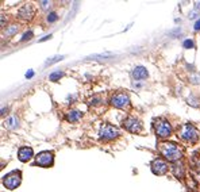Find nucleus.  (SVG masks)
<instances>
[{
	"mask_svg": "<svg viewBox=\"0 0 200 192\" xmlns=\"http://www.w3.org/2000/svg\"><path fill=\"white\" fill-rule=\"evenodd\" d=\"M160 153L165 157V160L172 162H177L181 158V150L173 142H162L160 145Z\"/></svg>",
	"mask_w": 200,
	"mask_h": 192,
	"instance_id": "f257e3e1",
	"label": "nucleus"
},
{
	"mask_svg": "<svg viewBox=\"0 0 200 192\" xmlns=\"http://www.w3.org/2000/svg\"><path fill=\"white\" fill-rule=\"evenodd\" d=\"M179 137L185 142H191V144H195L197 142L199 139V131L196 130V127L191 123H185L180 127L179 130Z\"/></svg>",
	"mask_w": 200,
	"mask_h": 192,
	"instance_id": "f03ea898",
	"label": "nucleus"
},
{
	"mask_svg": "<svg viewBox=\"0 0 200 192\" xmlns=\"http://www.w3.org/2000/svg\"><path fill=\"white\" fill-rule=\"evenodd\" d=\"M22 181V173L19 171H12L3 177V185L8 189H15Z\"/></svg>",
	"mask_w": 200,
	"mask_h": 192,
	"instance_id": "7ed1b4c3",
	"label": "nucleus"
},
{
	"mask_svg": "<svg viewBox=\"0 0 200 192\" xmlns=\"http://www.w3.org/2000/svg\"><path fill=\"white\" fill-rule=\"evenodd\" d=\"M154 130H156V134L160 137V138H168L172 134V126L168 121L160 119L156 122L154 125Z\"/></svg>",
	"mask_w": 200,
	"mask_h": 192,
	"instance_id": "20e7f679",
	"label": "nucleus"
},
{
	"mask_svg": "<svg viewBox=\"0 0 200 192\" xmlns=\"http://www.w3.org/2000/svg\"><path fill=\"white\" fill-rule=\"evenodd\" d=\"M100 137H102L103 139H115L119 137V130L116 129L115 126L110 125V123H104V125L100 127Z\"/></svg>",
	"mask_w": 200,
	"mask_h": 192,
	"instance_id": "39448f33",
	"label": "nucleus"
},
{
	"mask_svg": "<svg viewBox=\"0 0 200 192\" xmlns=\"http://www.w3.org/2000/svg\"><path fill=\"white\" fill-rule=\"evenodd\" d=\"M110 103H111V106L116 107V108H125L130 104V98H129V95L125 92H116L111 98Z\"/></svg>",
	"mask_w": 200,
	"mask_h": 192,
	"instance_id": "423d86ee",
	"label": "nucleus"
},
{
	"mask_svg": "<svg viewBox=\"0 0 200 192\" xmlns=\"http://www.w3.org/2000/svg\"><path fill=\"white\" fill-rule=\"evenodd\" d=\"M53 162H54V156L52 152H42L35 157V165L42 167V168L52 167Z\"/></svg>",
	"mask_w": 200,
	"mask_h": 192,
	"instance_id": "0eeeda50",
	"label": "nucleus"
},
{
	"mask_svg": "<svg viewBox=\"0 0 200 192\" xmlns=\"http://www.w3.org/2000/svg\"><path fill=\"white\" fill-rule=\"evenodd\" d=\"M168 169H169V165H168V162L162 158H156L152 161V171L154 175H158V176H162L165 175L168 172Z\"/></svg>",
	"mask_w": 200,
	"mask_h": 192,
	"instance_id": "6e6552de",
	"label": "nucleus"
},
{
	"mask_svg": "<svg viewBox=\"0 0 200 192\" xmlns=\"http://www.w3.org/2000/svg\"><path fill=\"white\" fill-rule=\"evenodd\" d=\"M123 127L130 131V133H139L142 130V126H141V122L134 116H129L123 121Z\"/></svg>",
	"mask_w": 200,
	"mask_h": 192,
	"instance_id": "1a4fd4ad",
	"label": "nucleus"
},
{
	"mask_svg": "<svg viewBox=\"0 0 200 192\" xmlns=\"http://www.w3.org/2000/svg\"><path fill=\"white\" fill-rule=\"evenodd\" d=\"M18 16L22 20H30L34 16V7L31 4H25L20 7V10L18 11Z\"/></svg>",
	"mask_w": 200,
	"mask_h": 192,
	"instance_id": "9d476101",
	"label": "nucleus"
},
{
	"mask_svg": "<svg viewBox=\"0 0 200 192\" xmlns=\"http://www.w3.org/2000/svg\"><path fill=\"white\" fill-rule=\"evenodd\" d=\"M33 154H34L33 149L27 148V146H23V148H20L19 152H18V158H19L22 162H27L33 158Z\"/></svg>",
	"mask_w": 200,
	"mask_h": 192,
	"instance_id": "9b49d317",
	"label": "nucleus"
},
{
	"mask_svg": "<svg viewBox=\"0 0 200 192\" xmlns=\"http://www.w3.org/2000/svg\"><path fill=\"white\" fill-rule=\"evenodd\" d=\"M131 75H133L134 77V80H143V79H146L147 77V71H146V68L145 66H135L133 72H131Z\"/></svg>",
	"mask_w": 200,
	"mask_h": 192,
	"instance_id": "f8f14e48",
	"label": "nucleus"
},
{
	"mask_svg": "<svg viewBox=\"0 0 200 192\" xmlns=\"http://www.w3.org/2000/svg\"><path fill=\"white\" fill-rule=\"evenodd\" d=\"M172 171H173V175L177 179H183L184 177V165L181 161L175 162V165L172 167Z\"/></svg>",
	"mask_w": 200,
	"mask_h": 192,
	"instance_id": "ddd939ff",
	"label": "nucleus"
},
{
	"mask_svg": "<svg viewBox=\"0 0 200 192\" xmlns=\"http://www.w3.org/2000/svg\"><path fill=\"white\" fill-rule=\"evenodd\" d=\"M81 118V112L80 111H77V110H70V111H68L65 114V119L68 122H70V123H73V122H77Z\"/></svg>",
	"mask_w": 200,
	"mask_h": 192,
	"instance_id": "4468645a",
	"label": "nucleus"
},
{
	"mask_svg": "<svg viewBox=\"0 0 200 192\" xmlns=\"http://www.w3.org/2000/svg\"><path fill=\"white\" fill-rule=\"evenodd\" d=\"M6 126L8 127V129H11V130L16 129V127L19 126V123H18V118H16L15 115L10 116V118H8V119L6 121Z\"/></svg>",
	"mask_w": 200,
	"mask_h": 192,
	"instance_id": "2eb2a0df",
	"label": "nucleus"
},
{
	"mask_svg": "<svg viewBox=\"0 0 200 192\" xmlns=\"http://www.w3.org/2000/svg\"><path fill=\"white\" fill-rule=\"evenodd\" d=\"M188 104H189V106H193V107H199L200 106V100H199V98H196V96L191 95L188 98Z\"/></svg>",
	"mask_w": 200,
	"mask_h": 192,
	"instance_id": "dca6fc26",
	"label": "nucleus"
},
{
	"mask_svg": "<svg viewBox=\"0 0 200 192\" xmlns=\"http://www.w3.org/2000/svg\"><path fill=\"white\" fill-rule=\"evenodd\" d=\"M18 33V27L14 25V26H10L8 29H6V35L7 37H12L14 34H16Z\"/></svg>",
	"mask_w": 200,
	"mask_h": 192,
	"instance_id": "f3484780",
	"label": "nucleus"
},
{
	"mask_svg": "<svg viewBox=\"0 0 200 192\" xmlns=\"http://www.w3.org/2000/svg\"><path fill=\"white\" fill-rule=\"evenodd\" d=\"M62 76H64V73H62V72H54V73H52V75L49 76V80L57 81V80H60Z\"/></svg>",
	"mask_w": 200,
	"mask_h": 192,
	"instance_id": "a211bd4d",
	"label": "nucleus"
},
{
	"mask_svg": "<svg viewBox=\"0 0 200 192\" xmlns=\"http://www.w3.org/2000/svg\"><path fill=\"white\" fill-rule=\"evenodd\" d=\"M191 164H192V167L199 168V169H200V156H197V154H195V156L192 157V160H191Z\"/></svg>",
	"mask_w": 200,
	"mask_h": 192,
	"instance_id": "6ab92c4d",
	"label": "nucleus"
},
{
	"mask_svg": "<svg viewBox=\"0 0 200 192\" xmlns=\"http://www.w3.org/2000/svg\"><path fill=\"white\" fill-rule=\"evenodd\" d=\"M189 81L192 84H200V75H197V73H193V75L189 76Z\"/></svg>",
	"mask_w": 200,
	"mask_h": 192,
	"instance_id": "aec40b11",
	"label": "nucleus"
},
{
	"mask_svg": "<svg viewBox=\"0 0 200 192\" xmlns=\"http://www.w3.org/2000/svg\"><path fill=\"white\" fill-rule=\"evenodd\" d=\"M57 19H58V15L56 12H50L47 15V22H49V23H53V22H56Z\"/></svg>",
	"mask_w": 200,
	"mask_h": 192,
	"instance_id": "412c9836",
	"label": "nucleus"
},
{
	"mask_svg": "<svg viewBox=\"0 0 200 192\" xmlns=\"http://www.w3.org/2000/svg\"><path fill=\"white\" fill-rule=\"evenodd\" d=\"M100 102H102V99H100L99 96H93V98H91L89 104H92V106H97V104H100Z\"/></svg>",
	"mask_w": 200,
	"mask_h": 192,
	"instance_id": "4be33fe9",
	"label": "nucleus"
},
{
	"mask_svg": "<svg viewBox=\"0 0 200 192\" xmlns=\"http://www.w3.org/2000/svg\"><path fill=\"white\" fill-rule=\"evenodd\" d=\"M184 48L185 49H192L193 46H195V43H193V41H189V39H187V41H184Z\"/></svg>",
	"mask_w": 200,
	"mask_h": 192,
	"instance_id": "5701e85b",
	"label": "nucleus"
},
{
	"mask_svg": "<svg viewBox=\"0 0 200 192\" xmlns=\"http://www.w3.org/2000/svg\"><path fill=\"white\" fill-rule=\"evenodd\" d=\"M33 38V31H27V33H25L23 38H22V42H25L26 39H31Z\"/></svg>",
	"mask_w": 200,
	"mask_h": 192,
	"instance_id": "b1692460",
	"label": "nucleus"
},
{
	"mask_svg": "<svg viewBox=\"0 0 200 192\" xmlns=\"http://www.w3.org/2000/svg\"><path fill=\"white\" fill-rule=\"evenodd\" d=\"M41 7L43 8V10H46V8H50L52 7V2H39Z\"/></svg>",
	"mask_w": 200,
	"mask_h": 192,
	"instance_id": "393cba45",
	"label": "nucleus"
},
{
	"mask_svg": "<svg viewBox=\"0 0 200 192\" xmlns=\"http://www.w3.org/2000/svg\"><path fill=\"white\" fill-rule=\"evenodd\" d=\"M60 60H62V57H61V56H60V57H53V60H49V61L46 62V65H50V64L57 62V61H60Z\"/></svg>",
	"mask_w": 200,
	"mask_h": 192,
	"instance_id": "a878e982",
	"label": "nucleus"
},
{
	"mask_svg": "<svg viewBox=\"0 0 200 192\" xmlns=\"http://www.w3.org/2000/svg\"><path fill=\"white\" fill-rule=\"evenodd\" d=\"M193 29L196 30V31H199V30H200V19L196 22V23H195V27H193Z\"/></svg>",
	"mask_w": 200,
	"mask_h": 192,
	"instance_id": "bb28decb",
	"label": "nucleus"
},
{
	"mask_svg": "<svg viewBox=\"0 0 200 192\" xmlns=\"http://www.w3.org/2000/svg\"><path fill=\"white\" fill-rule=\"evenodd\" d=\"M33 75H34V72H33V71H30V72L26 75V77H27V79H30V77H33Z\"/></svg>",
	"mask_w": 200,
	"mask_h": 192,
	"instance_id": "cd10ccee",
	"label": "nucleus"
},
{
	"mask_svg": "<svg viewBox=\"0 0 200 192\" xmlns=\"http://www.w3.org/2000/svg\"><path fill=\"white\" fill-rule=\"evenodd\" d=\"M200 8V3H196V10H199Z\"/></svg>",
	"mask_w": 200,
	"mask_h": 192,
	"instance_id": "c85d7f7f",
	"label": "nucleus"
}]
</instances>
